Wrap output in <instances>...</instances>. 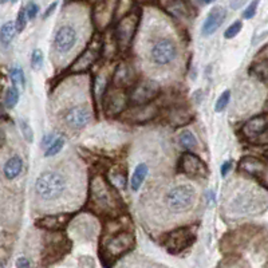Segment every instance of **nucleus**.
Listing matches in <instances>:
<instances>
[{
    "instance_id": "nucleus-11",
    "label": "nucleus",
    "mask_w": 268,
    "mask_h": 268,
    "mask_svg": "<svg viewBox=\"0 0 268 268\" xmlns=\"http://www.w3.org/2000/svg\"><path fill=\"white\" fill-rule=\"evenodd\" d=\"M139 21L140 18L137 14H127L118 22L115 29V41H117V47L121 51L129 50L130 43L133 41L139 27Z\"/></svg>"
},
{
    "instance_id": "nucleus-38",
    "label": "nucleus",
    "mask_w": 268,
    "mask_h": 268,
    "mask_svg": "<svg viewBox=\"0 0 268 268\" xmlns=\"http://www.w3.org/2000/svg\"><path fill=\"white\" fill-rule=\"evenodd\" d=\"M58 139V136L55 133H49V134H46L45 137L42 139V143H41V147L42 148H45V149H47V148L51 145V144L55 141V140Z\"/></svg>"
},
{
    "instance_id": "nucleus-43",
    "label": "nucleus",
    "mask_w": 268,
    "mask_h": 268,
    "mask_svg": "<svg viewBox=\"0 0 268 268\" xmlns=\"http://www.w3.org/2000/svg\"><path fill=\"white\" fill-rule=\"evenodd\" d=\"M9 2H11V3H15L17 0H0V3H2V5H6V3H9Z\"/></svg>"
},
{
    "instance_id": "nucleus-15",
    "label": "nucleus",
    "mask_w": 268,
    "mask_h": 268,
    "mask_svg": "<svg viewBox=\"0 0 268 268\" xmlns=\"http://www.w3.org/2000/svg\"><path fill=\"white\" fill-rule=\"evenodd\" d=\"M225 18H227L225 9H223L221 6L213 7L207 15V18H205V21H204L201 34H203L204 37H209L212 34H215L221 27V25L225 21Z\"/></svg>"
},
{
    "instance_id": "nucleus-14",
    "label": "nucleus",
    "mask_w": 268,
    "mask_h": 268,
    "mask_svg": "<svg viewBox=\"0 0 268 268\" xmlns=\"http://www.w3.org/2000/svg\"><path fill=\"white\" fill-rule=\"evenodd\" d=\"M105 111L106 115H117L121 114L129 105V94L125 93V90L117 86L110 87L105 94Z\"/></svg>"
},
{
    "instance_id": "nucleus-3",
    "label": "nucleus",
    "mask_w": 268,
    "mask_h": 268,
    "mask_svg": "<svg viewBox=\"0 0 268 268\" xmlns=\"http://www.w3.org/2000/svg\"><path fill=\"white\" fill-rule=\"evenodd\" d=\"M118 201L113 196L111 188L105 180L98 177L93 181L90 188V204L91 209L102 215H115L118 209Z\"/></svg>"
},
{
    "instance_id": "nucleus-24",
    "label": "nucleus",
    "mask_w": 268,
    "mask_h": 268,
    "mask_svg": "<svg viewBox=\"0 0 268 268\" xmlns=\"http://www.w3.org/2000/svg\"><path fill=\"white\" fill-rule=\"evenodd\" d=\"M148 173H149V168H148L147 164H139L134 169L131 177H130V189L133 192H139L143 187L145 179H147Z\"/></svg>"
},
{
    "instance_id": "nucleus-23",
    "label": "nucleus",
    "mask_w": 268,
    "mask_h": 268,
    "mask_svg": "<svg viewBox=\"0 0 268 268\" xmlns=\"http://www.w3.org/2000/svg\"><path fill=\"white\" fill-rule=\"evenodd\" d=\"M97 59V51L95 49H89L86 50L85 53L82 54L81 57L78 58L77 61L74 62V65L71 66V69L70 71H73V73H81V71H86V70H89L93 63Z\"/></svg>"
},
{
    "instance_id": "nucleus-30",
    "label": "nucleus",
    "mask_w": 268,
    "mask_h": 268,
    "mask_svg": "<svg viewBox=\"0 0 268 268\" xmlns=\"http://www.w3.org/2000/svg\"><path fill=\"white\" fill-rule=\"evenodd\" d=\"M229 99H231V91L229 90H225L221 95L219 97V99L216 101L215 103V111L216 113H221L223 110H225V107L229 103Z\"/></svg>"
},
{
    "instance_id": "nucleus-22",
    "label": "nucleus",
    "mask_w": 268,
    "mask_h": 268,
    "mask_svg": "<svg viewBox=\"0 0 268 268\" xmlns=\"http://www.w3.org/2000/svg\"><path fill=\"white\" fill-rule=\"evenodd\" d=\"M239 167L248 175L255 176L257 179H263L264 172H265V164L253 157H243L240 161Z\"/></svg>"
},
{
    "instance_id": "nucleus-21",
    "label": "nucleus",
    "mask_w": 268,
    "mask_h": 268,
    "mask_svg": "<svg viewBox=\"0 0 268 268\" xmlns=\"http://www.w3.org/2000/svg\"><path fill=\"white\" fill-rule=\"evenodd\" d=\"M23 167H25V163H23V159H22L21 156H11L6 161L5 165H3V176H5V179L9 180V181H13L17 177H19L22 172H23Z\"/></svg>"
},
{
    "instance_id": "nucleus-41",
    "label": "nucleus",
    "mask_w": 268,
    "mask_h": 268,
    "mask_svg": "<svg viewBox=\"0 0 268 268\" xmlns=\"http://www.w3.org/2000/svg\"><path fill=\"white\" fill-rule=\"evenodd\" d=\"M247 0H232L231 2V9L232 10H239L240 7H243L245 5Z\"/></svg>"
},
{
    "instance_id": "nucleus-4",
    "label": "nucleus",
    "mask_w": 268,
    "mask_h": 268,
    "mask_svg": "<svg viewBox=\"0 0 268 268\" xmlns=\"http://www.w3.org/2000/svg\"><path fill=\"white\" fill-rule=\"evenodd\" d=\"M197 199L196 188L191 184H179L168 191L165 195V205L168 211L173 213H183L189 211Z\"/></svg>"
},
{
    "instance_id": "nucleus-45",
    "label": "nucleus",
    "mask_w": 268,
    "mask_h": 268,
    "mask_svg": "<svg viewBox=\"0 0 268 268\" xmlns=\"http://www.w3.org/2000/svg\"><path fill=\"white\" fill-rule=\"evenodd\" d=\"M141 2H149V0H141Z\"/></svg>"
},
{
    "instance_id": "nucleus-17",
    "label": "nucleus",
    "mask_w": 268,
    "mask_h": 268,
    "mask_svg": "<svg viewBox=\"0 0 268 268\" xmlns=\"http://www.w3.org/2000/svg\"><path fill=\"white\" fill-rule=\"evenodd\" d=\"M265 130H268V113L259 114L252 117L247 123L243 126V133L245 137H257L263 134Z\"/></svg>"
},
{
    "instance_id": "nucleus-13",
    "label": "nucleus",
    "mask_w": 268,
    "mask_h": 268,
    "mask_svg": "<svg viewBox=\"0 0 268 268\" xmlns=\"http://www.w3.org/2000/svg\"><path fill=\"white\" fill-rule=\"evenodd\" d=\"M70 249V241L66 239L65 236L61 235L59 232H57V235H54L51 239L47 240L46 243L45 252H43V257H42V263L45 265L54 263L59 260L63 255H66V252Z\"/></svg>"
},
{
    "instance_id": "nucleus-6",
    "label": "nucleus",
    "mask_w": 268,
    "mask_h": 268,
    "mask_svg": "<svg viewBox=\"0 0 268 268\" xmlns=\"http://www.w3.org/2000/svg\"><path fill=\"white\" fill-rule=\"evenodd\" d=\"M134 243H136V240H134L133 232H115L113 235H110L106 240V243L103 244V248H102L103 257H106L107 260H115L119 256L125 255L130 249H133Z\"/></svg>"
},
{
    "instance_id": "nucleus-16",
    "label": "nucleus",
    "mask_w": 268,
    "mask_h": 268,
    "mask_svg": "<svg viewBox=\"0 0 268 268\" xmlns=\"http://www.w3.org/2000/svg\"><path fill=\"white\" fill-rule=\"evenodd\" d=\"M73 219V213H59V215H49L42 217L37 221V227L49 232H61L67 227V224Z\"/></svg>"
},
{
    "instance_id": "nucleus-25",
    "label": "nucleus",
    "mask_w": 268,
    "mask_h": 268,
    "mask_svg": "<svg viewBox=\"0 0 268 268\" xmlns=\"http://www.w3.org/2000/svg\"><path fill=\"white\" fill-rule=\"evenodd\" d=\"M17 33L18 30L15 22H6L5 25L2 26V29H0V43L5 49H7L13 43Z\"/></svg>"
},
{
    "instance_id": "nucleus-39",
    "label": "nucleus",
    "mask_w": 268,
    "mask_h": 268,
    "mask_svg": "<svg viewBox=\"0 0 268 268\" xmlns=\"http://www.w3.org/2000/svg\"><path fill=\"white\" fill-rule=\"evenodd\" d=\"M232 168V163L231 161H225V163L221 165V169H220V173H221V177H227V175L229 173Z\"/></svg>"
},
{
    "instance_id": "nucleus-37",
    "label": "nucleus",
    "mask_w": 268,
    "mask_h": 268,
    "mask_svg": "<svg viewBox=\"0 0 268 268\" xmlns=\"http://www.w3.org/2000/svg\"><path fill=\"white\" fill-rule=\"evenodd\" d=\"M26 13H27V17H29V19H35L38 15V13H39V7H38L37 3H34V2H30L29 5L26 6Z\"/></svg>"
},
{
    "instance_id": "nucleus-26",
    "label": "nucleus",
    "mask_w": 268,
    "mask_h": 268,
    "mask_svg": "<svg viewBox=\"0 0 268 268\" xmlns=\"http://www.w3.org/2000/svg\"><path fill=\"white\" fill-rule=\"evenodd\" d=\"M179 144L184 149H195V148H197L199 143H197L195 133L191 131V130L185 129L179 134Z\"/></svg>"
},
{
    "instance_id": "nucleus-27",
    "label": "nucleus",
    "mask_w": 268,
    "mask_h": 268,
    "mask_svg": "<svg viewBox=\"0 0 268 268\" xmlns=\"http://www.w3.org/2000/svg\"><path fill=\"white\" fill-rule=\"evenodd\" d=\"M19 97H21V94H19V89L17 87L15 83H13L11 87H9L7 90V93L5 95V106L7 109H14L17 103L19 102Z\"/></svg>"
},
{
    "instance_id": "nucleus-28",
    "label": "nucleus",
    "mask_w": 268,
    "mask_h": 268,
    "mask_svg": "<svg viewBox=\"0 0 268 268\" xmlns=\"http://www.w3.org/2000/svg\"><path fill=\"white\" fill-rule=\"evenodd\" d=\"M65 143H66L65 139H63L62 136H58V139L55 140V141H54V143L51 144V145H50V147L45 151V157L49 159V157H54V156H57L58 153L63 149Z\"/></svg>"
},
{
    "instance_id": "nucleus-36",
    "label": "nucleus",
    "mask_w": 268,
    "mask_h": 268,
    "mask_svg": "<svg viewBox=\"0 0 268 268\" xmlns=\"http://www.w3.org/2000/svg\"><path fill=\"white\" fill-rule=\"evenodd\" d=\"M257 6H259V0H252L251 3H249V6H248L247 9H245V11L243 13L244 19H252V18L255 17Z\"/></svg>"
},
{
    "instance_id": "nucleus-19",
    "label": "nucleus",
    "mask_w": 268,
    "mask_h": 268,
    "mask_svg": "<svg viewBox=\"0 0 268 268\" xmlns=\"http://www.w3.org/2000/svg\"><path fill=\"white\" fill-rule=\"evenodd\" d=\"M114 9H115V2L114 0H105L95 7L94 19L99 29H103L109 25L110 19L113 18Z\"/></svg>"
},
{
    "instance_id": "nucleus-29",
    "label": "nucleus",
    "mask_w": 268,
    "mask_h": 268,
    "mask_svg": "<svg viewBox=\"0 0 268 268\" xmlns=\"http://www.w3.org/2000/svg\"><path fill=\"white\" fill-rule=\"evenodd\" d=\"M43 61H45V57H43V53L42 50L35 49L31 54V67L35 71H39V70L43 67Z\"/></svg>"
},
{
    "instance_id": "nucleus-12",
    "label": "nucleus",
    "mask_w": 268,
    "mask_h": 268,
    "mask_svg": "<svg viewBox=\"0 0 268 268\" xmlns=\"http://www.w3.org/2000/svg\"><path fill=\"white\" fill-rule=\"evenodd\" d=\"M180 171L191 179H207L209 175L208 165L193 153H184L180 159Z\"/></svg>"
},
{
    "instance_id": "nucleus-1",
    "label": "nucleus",
    "mask_w": 268,
    "mask_h": 268,
    "mask_svg": "<svg viewBox=\"0 0 268 268\" xmlns=\"http://www.w3.org/2000/svg\"><path fill=\"white\" fill-rule=\"evenodd\" d=\"M69 179L59 171H43L35 181V195L42 203L53 204L65 197L69 191Z\"/></svg>"
},
{
    "instance_id": "nucleus-18",
    "label": "nucleus",
    "mask_w": 268,
    "mask_h": 268,
    "mask_svg": "<svg viewBox=\"0 0 268 268\" xmlns=\"http://www.w3.org/2000/svg\"><path fill=\"white\" fill-rule=\"evenodd\" d=\"M136 71L127 63H121L114 74V86L125 89L127 86L136 85Z\"/></svg>"
},
{
    "instance_id": "nucleus-40",
    "label": "nucleus",
    "mask_w": 268,
    "mask_h": 268,
    "mask_svg": "<svg viewBox=\"0 0 268 268\" xmlns=\"http://www.w3.org/2000/svg\"><path fill=\"white\" fill-rule=\"evenodd\" d=\"M31 265H30V260L27 259V257H25V256H22V257H19V259L17 260V268H30Z\"/></svg>"
},
{
    "instance_id": "nucleus-34",
    "label": "nucleus",
    "mask_w": 268,
    "mask_h": 268,
    "mask_svg": "<svg viewBox=\"0 0 268 268\" xmlns=\"http://www.w3.org/2000/svg\"><path fill=\"white\" fill-rule=\"evenodd\" d=\"M171 13L177 15V17H187L188 15V9L184 5V2L181 0H176L171 5Z\"/></svg>"
},
{
    "instance_id": "nucleus-7",
    "label": "nucleus",
    "mask_w": 268,
    "mask_h": 268,
    "mask_svg": "<svg viewBox=\"0 0 268 268\" xmlns=\"http://www.w3.org/2000/svg\"><path fill=\"white\" fill-rule=\"evenodd\" d=\"M177 53L179 50L175 41H172L171 38H161L152 45L149 50V58L155 65L165 67L176 61Z\"/></svg>"
},
{
    "instance_id": "nucleus-35",
    "label": "nucleus",
    "mask_w": 268,
    "mask_h": 268,
    "mask_svg": "<svg viewBox=\"0 0 268 268\" xmlns=\"http://www.w3.org/2000/svg\"><path fill=\"white\" fill-rule=\"evenodd\" d=\"M27 21H29V17H27L26 9H21V11H19V14H18L17 22H15L18 33H22V31L26 29V26H27Z\"/></svg>"
},
{
    "instance_id": "nucleus-44",
    "label": "nucleus",
    "mask_w": 268,
    "mask_h": 268,
    "mask_svg": "<svg viewBox=\"0 0 268 268\" xmlns=\"http://www.w3.org/2000/svg\"><path fill=\"white\" fill-rule=\"evenodd\" d=\"M204 3H207V5H209V3H212V2H215V0H203Z\"/></svg>"
},
{
    "instance_id": "nucleus-5",
    "label": "nucleus",
    "mask_w": 268,
    "mask_h": 268,
    "mask_svg": "<svg viewBox=\"0 0 268 268\" xmlns=\"http://www.w3.org/2000/svg\"><path fill=\"white\" fill-rule=\"evenodd\" d=\"M196 232L197 227L189 225V227L177 228L175 231L169 232L164 236L163 245L172 255H179L187 248H189L196 240Z\"/></svg>"
},
{
    "instance_id": "nucleus-9",
    "label": "nucleus",
    "mask_w": 268,
    "mask_h": 268,
    "mask_svg": "<svg viewBox=\"0 0 268 268\" xmlns=\"http://www.w3.org/2000/svg\"><path fill=\"white\" fill-rule=\"evenodd\" d=\"M78 33L73 26L63 25L55 31L53 38V51L58 57H65L75 49Z\"/></svg>"
},
{
    "instance_id": "nucleus-8",
    "label": "nucleus",
    "mask_w": 268,
    "mask_h": 268,
    "mask_svg": "<svg viewBox=\"0 0 268 268\" xmlns=\"http://www.w3.org/2000/svg\"><path fill=\"white\" fill-rule=\"evenodd\" d=\"M160 93H161V86L159 82L147 79V81L137 82L133 86L129 94V101L133 106L149 105L159 97Z\"/></svg>"
},
{
    "instance_id": "nucleus-42",
    "label": "nucleus",
    "mask_w": 268,
    "mask_h": 268,
    "mask_svg": "<svg viewBox=\"0 0 268 268\" xmlns=\"http://www.w3.org/2000/svg\"><path fill=\"white\" fill-rule=\"evenodd\" d=\"M57 7H58V2H54L53 5H50V7L47 9V11L45 13V17H43V18H45V19H47V18H49L50 15H51V14H53L54 11H55V9H57Z\"/></svg>"
},
{
    "instance_id": "nucleus-20",
    "label": "nucleus",
    "mask_w": 268,
    "mask_h": 268,
    "mask_svg": "<svg viewBox=\"0 0 268 268\" xmlns=\"http://www.w3.org/2000/svg\"><path fill=\"white\" fill-rule=\"evenodd\" d=\"M127 118L130 121H134L136 123H143L145 121H149L157 114V109L152 105H141V106H133L131 109L127 110Z\"/></svg>"
},
{
    "instance_id": "nucleus-2",
    "label": "nucleus",
    "mask_w": 268,
    "mask_h": 268,
    "mask_svg": "<svg viewBox=\"0 0 268 268\" xmlns=\"http://www.w3.org/2000/svg\"><path fill=\"white\" fill-rule=\"evenodd\" d=\"M267 200V197L260 195L259 192L240 188L229 192L227 199L224 197V207L232 215H255L260 209L265 208Z\"/></svg>"
},
{
    "instance_id": "nucleus-33",
    "label": "nucleus",
    "mask_w": 268,
    "mask_h": 268,
    "mask_svg": "<svg viewBox=\"0 0 268 268\" xmlns=\"http://www.w3.org/2000/svg\"><path fill=\"white\" fill-rule=\"evenodd\" d=\"M241 29H243V23H241V22L240 21L233 22V23L224 31V38H225V39H232V38H235L236 35H239Z\"/></svg>"
},
{
    "instance_id": "nucleus-31",
    "label": "nucleus",
    "mask_w": 268,
    "mask_h": 268,
    "mask_svg": "<svg viewBox=\"0 0 268 268\" xmlns=\"http://www.w3.org/2000/svg\"><path fill=\"white\" fill-rule=\"evenodd\" d=\"M10 77H11V81H13L15 85H21L22 87H25L26 86V77L22 69H18V67L11 69V71H10Z\"/></svg>"
},
{
    "instance_id": "nucleus-32",
    "label": "nucleus",
    "mask_w": 268,
    "mask_h": 268,
    "mask_svg": "<svg viewBox=\"0 0 268 268\" xmlns=\"http://www.w3.org/2000/svg\"><path fill=\"white\" fill-rule=\"evenodd\" d=\"M19 126H21V131L22 136H23V139L27 141V143H33L34 141V130L33 127L29 125V122L25 121V119H21L19 122Z\"/></svg>"
},
{
    "instance_id": "nucleus-10",
    "label": "nucleus",
    "mask_w": 268,
    "mask_h": 268,
    "mask_svg": "<svg viewBox=\"0 0 268 268\" xmlns=\"http://www.w3.org/2000/svg\"><path fill=\"white\" fill-rule=\"evenodd\" d=\"M90 121H91V110L89 105L85 103L71 106L62 115V125L73 131L82 130L89 125Z\"/></svg>"
}]
</instances>
